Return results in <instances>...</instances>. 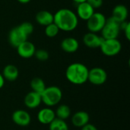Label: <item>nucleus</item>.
Wrapping results in <instances>:
<instances>
[{
    "label": "nucleus",
    "instance_id": "1",
    "mask_svg": "<svg viewBox=\"0 0 130 130\" xmlns=\"http://www.w3.org/2000/svg\"><path fill=\"white\" fill-rule=\"evenodd\" d=\"M53 23L59 30L72 31L78 24V18L73 11L69 8H61L53 14Z\"/></svg>",
    "mask_w": 130,
    "mask_h": 130
},
{
    "label": "nucleus",
    "instance_id": "2",
    "mask_svg": "<svg viewBox=\"0 0 130 130\" xmlns=\"http://www.w3.org/2000/svg\"><path fill=\"white\" fill-rule=\"evenodd\" d=\"M88 67L81 62L70 64L66 70V78L71 84L82 85L88 82Z\"/></svg>",
    "mask_w": 130,
    "mask_h": 130
},
{
    "label": "nucleus",
    "instance_id": "3",
    "mask_svg": "<svg viewBox=\"0 0 130 130\" xmlns=\"http://www.w3.org/2000/svg\"><path fill=\"white\" fill-rule=\"evenodd\" d=\"M40 95L42 103L49 107L57 106L62 99V90L59 87L54 85L46 87Z\"/></svg>",
    "mask_w": 130,
    "mask_h": 130
},
{
    "label": "nucleus",
    "instance_id": "4",
    "mask_svg": "<svg viewBox=\"0 0 130 130\" xmlns=\"http://www.w3.org/2000/svg\"><path fill=\"white\" fill-rule=\"evenodd\" d=\"M100 49L104 55L106 56H115L120 53L122 49L120 41L116 39H104Z\"/></svg>",
    "mask_w": 130,
    "mask_h": 130
},
{
    "label": "nucleus",
    "instance_id": "5",
    "mask_svg": "<svg viewBox=\"0 0 130 130\" xmlns=\"http://www.w3.org/2000/svg\"><path fill=\"white\" fill-rule=\"evenodd\" d=\"M120 23L116 21L112 17L107 18L106 23L101 30V37L103 39H116L120 32Z\"/></svg>",
    "mask_w": 130,
    "mask_h": 130
},
{
    "label": "nucleus",
    "instance_id": "6",
    "mask_svg": "<svg viewBox=\"0 0 130 130\" xmlns=\"http://www.w3.org/2000/svg\"><path fill=\"white\" fill-rule=\"evenodd\" d=\"M107 21V18L101 12H94L87 21V27L89 32H101Z\"/></svg>",
    "mask_w": 130,
    "mask_h": 130
},
{
    "label": "nucleus",
    "instance_id": "7",
    "mask_svg": "<svg viewBox=\"0 0 130 130\" xmlns=\"http://www.w3.org/2000/svg\"><path fill=\"white\" fill-rule=\"evenodd\" d=\"M107 80V72L101 67H94L88 71V81L94 85H102Z\"/></svg>",
    "mask_w": 130,
    "mask_h": 130
},
{
    "label": "nucleus",
    "instance_id": "8",
    "mask_svg": "<svg viewBox=\"0 0 130 130\" xmlns=\"http://www.w3.org/2000/svg\"><path fill=\"white\" fill-rule=\"evenodd\" d=\"M11 120L15 125L21 127H26L31 123V116L27 110L19 109L12 113Z\"/></svg>",
    "mask_w": 130,
    "mask_h": 130
},
{
    "label": "nucleus",
    "instance_id": "9",
    "mask_svg": "<svg viewBox=\"0 0 130 130\" xmlns=\"http://www.w3.org/2000/svg\"><path fill=\"white\" fill-rule=\"evenodd\" d=\"M8 42L13 47L17 48L21 43L27 40V36L22 31L19 26L13 27L8 33Z\"/></svg>",
    "mask_w": 130,
    "mask_h": 130
},
{
    "label": "nucleus",
    "instance_id": "10",
    "mask_svg": "<svg viewBox=\"0 0 130 130\" xmlns=\"http://www.w3.org/2000/svg\"><path fill=\"white\" fill-rule=\"evenodd\" d=\"M41 104H42V99H41L40 94H38L33 91L28 92L24 98V106L30 110H34L39 107Z\"/></svg>",
    "mask_w": 130,
    "mask_h": 130
},
{
    "label": "nucleus",
    "instance_id": "11",
    "mask_svg": "<svg viewBox=\"0 0 130 130\" xmlns=\"http://www.w3.org/2000/svg\"><path fill=\"white\" fill-rule=\"evenodd\" d=\"M16 49L18 56L24 59L31 58L32 56H34V53L36 51L34 44L28 41L27 40L21 43Z\"/></svg>",
    "mask_w": 130,
    "mask_h": 130
},
{
    "label": "nucleus",
    "instance_id": "12",
    "mask_svg": "<svg viewBox=\"0 0 130 130\" xmlns=\"http://www.w3.org/2000/svg\"><path fill=\"white\" fill-rule=\"evenodd\" d=\"M56 118L55 111L49 107L40 109L37 115V119L40 123L43 125H49Z\"/></svg>",
    "mask_w": 130,
    "mask_h": 130
},
{
    "label": "nucleus",
    "instance_id": "13",
    "mask_svg": "<svg viewBox=\"0 0 130 130\" xmlns=\"http://www.w3.org/2000/svg\"><path fill=\"white\" fill-rule=\"evenodd\" d=\"M90 121V116L88 112L80 110L75 112L71 117L72 124L77 128H82Z\"/></svg>",
    "mask_w": 130,
    "mask_h": 130
},
{
    "label": "nucleus",
    "instance_id": "14",
    "mask_svg": "<svg viewBox=\"0 0 130 130\" xmlns=\"http://www.w3.org/2000/svg\"><path fill=\"white\" fill-rule=\"evenodd\" d=\"M103 37L98 36L96 33L88 32L85 34L83 37V43L84 44L91 49H96L99 48L101 45V43L103 41Z\"/></svg>",
    "mask_w": 130,
    "mask_h": 130
},
{
    "label": "nucleus",
    "instance_id": "15",
    "mask_svg": "<svg viewBox=\"0 0 130 130\" xmlns=\"http://www.w3.org/2000/svg\"><path fill=\"white\" fill-rule=\"evenodd\" d=\"M76 12V15L78 18L83 21H88L95 11L94 9L86 1L78 4Z\"/></svg>",
    "mask_w": 130,
    "mask_h": 130
},
{
    "label": "nucleus",
    "instance_id": "16",
    "mask_svg": "<svg viewBox=\"0 0 130 130\" xmlns=\"http://www.w3.org/2000/svg\"><path fill=\"white\" fill-rule=\"evenodd\" d=\"M129 15V11L126 5H116L112 11V18L117 21L118 23H122L126 21Z\"/></svg>",
    "mask_w": 130,
    "mask_h": 130
},
{
    "label": "nucleus",
    "instance_id": "17",
    "mask_svg": "<svg viewBox=\"0 0 130 130\" xmlns=\"http://www.w3.org/2000/svg\"><path fill=\"white\" fill-rule=\"evenodd\" d=\"M61 48L63 51L68 53H73L79 48L78 41L74 37H66L61 42Z\"/></svg>",
    "mask_w": 130,
    "mask_h": 130
},
{
    "label": "nucleus",
    "instance_id": "18",
    "mask_svg": "<svg viewBox=\"0 0 130 130\" xmlns=\"http://www.w3.org/2000/svg\"><path fill=\"white\" fill-rule=\"evenodd\" d=\"M2 75L5 80L8 82H14L18 78L19 71L14 65L8 64L4 67Z\"/></svg>",
    "mask_w": 130,
    "mask_h": 130
},
{
    "label": "nucleus",
    "instance_id": "19",
    "mask_svg": "<svg viewBox=\"0 0 130 130\" xmlns=\"http://www.w3.org/2000/svg\"><path fill=\"white\" fill-rule=\"evenodd\" d=\"M35 19L39 24L46 27L53 23V14L49 11L42 10L37 13Z\"/></svg>",
    "mask_w": 130,
    "mask_h": 130
},
{
    "label": "nucleus",
    "instance_id": "20",
    "mask_svg": "<svg viewBox=\"0 0 130 130\" xmlns=\"http://www.w3.org/2000/svg\"><path fill=\"white\" fill-rule=\"evenodd\" d=\"M55 111L56 117L62 120H67L72 115V111L67 104H60L59 105Z\"/></svg>",
    "mask_w": 130,
    "mask_h": 130
},
{
    "label": "nucleus",
    "instance_id": "21",
    "mask_svg": "<svg viewBox=\"0 0 130 130\" xmlns=\"http://www.w3.org/2000/svg\"><path fill=\"white\" fill-rule=\"evenodd\" d=\"M30 86L31 91H33L34 92H37L38 94H41L46 87L44 81L42 78H39V77L34 78L30 81Z\"/></svg>",
    "mask_w": 130,
    "mask_h": 130
},
{
    "label": "nucleus",
    "instance_id": "22",
    "mask_svg": "<svg viewBox=\"0 0 130 130\" xmlns=\"http://www.w3.org/2000/svg\"><path fill=\"white\" fill-rule=\"evenodd\" d=\"M49 130H69V127L66 120L55 118L49 125Z\"/></svg>",
    "mask_w": 130,
    "mask_h": 130
},
{
    "label": "nucleus",
    "instance_id": "23",
    "mask_svg": "<svg viewBox=\"0 0 130 130\" xmlns=\"http://www.w3.org/2000/svg\"><path fill=\"white\" fill-rule=\"evenodd\" d=\"M59 29L54 23H52L45 27V34L50 38L55 37L59 34Z\"/></svg>",
    "mask_w": 130,
    "mask_h": 130
},
{
    "label": "nucleus",
    "instance_id": "24",
    "mask_svg": "<svg viewBox=\"0 0 130 130\" xmlns=\"http://www.w3.org/2000/svg\"><path fill=\"white\" fill-rule=\"evenodd\" d=\"M19 27L22 30V31L28 37L29 35H30L33 32H34V26L30 22L28 21H25L21 23V24L18 25Z\"/></svg>",
    "mask_w": 130,
    "mask_h": 130
},
{
    "label": "nucleus",
    "instance_id": "25",
    "mask_svg": "<svg viewBox=\"0 0 130 130\" xmlns=\"http://www.w3.org/2000/svg\"><path fill=\"white\" fill-rule=\"evenodd\" d=\"M34 56L36 57V59L39 61H41V62H44V61H46L48 59H49V53L45 50H36L35 53H34Z\"/></svg>",
    "mask_w": 130,
    "mask_h": 130
},
{
    "label": "nucleus",
    "instance_id": "26",
    "mask_svg": "<svg viewBox=\"0 0 130 130\" xmlns=\"http://www.w3.org/2000/svg\"><path fill=\"white\" fill-rule=\"evenodd\" d=\"M120 30H123L124 31L125 36L128 40H130V23L128 21H123L120 24Z\"/></svg>",
    "mask_w": 130,
    "mask_h": 130
},
{
    "label": "nucleus",
    "instance_id": "27",
    "mask_svg": "<svg viewBox=\"0 0 130 130\" xmlns=\"http://www.w3.org/2000/svg\"><path fill=\"white\" fill-rule=\"evenodd\" d=\"M87 2L94 8H99L103 5V0H87Z\"/></svg>",
    "mask_w": 130,
    "mask_h": 130
},
{
    "label": "nucleus",
    "instance_id": "28",
    "mask_svg": "<svg viewBox=\"0 0 130 130\" xmlns=\"http://www.w3.org/2000/svg\"><path fill=\"white\" fill-rule=\"evenodd\" d=\"M81 130H98V129L93 124L91 123H88L85 126H84L83 127L81 128Z\"/></svg>",
    "mask_w": 130,
    "mask_h": 130
},
{
    "label": "nucleus",
    "instance_id": "29",
    "mask_svg": "<svg viewBox=\"0 0 130 130\" xmlns=\"http://www.w3.org/2000/svg\"><path fill=\"white\" fill-rule=\"evenodd\" d=\"M5 82V80L4 77L2 76V73H0V89H2L4 87Z\"/></svg>",
    "mask_w": 130,
    "mask_h": 130
},
{
    "label": "nucleus",
    "instance_id": "30",
    "mask_svg": "<svg viewBox=\"0 0 130 130\" xmlns=\"http://www.w3.org/2000/svg\"><path fill=\"white\" fill-rule=\"evenodd\" d=\"M30 1L31 0H18V2L21 3V4H27V3L30 2Z\"/></svg>",
    "mask_w": 130,
    "mask_h": 130
},
{
    "label": "nucleus",
    "instance_id": "31",
    "mask_svg": "<svg viewBox=\"0 0 130 130\" xmlns=\"http://www.w3.org/2000/svg\"><path fill=\"white\" fill-rule=\"evenodd\" d=\"M73 2H76L77 4H78V3H82V2H86L87 0H72Z\"/></svg>",
    "mask_w": 130,
    "mask_h": 130
}]
</instances>
